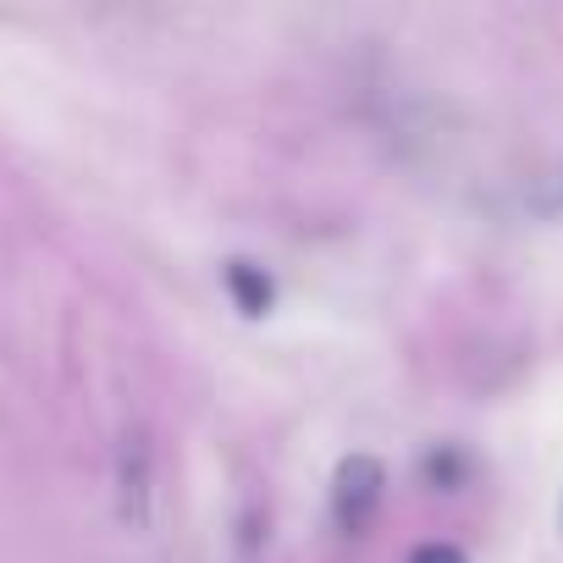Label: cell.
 I'll use <instances>...</instances> for the list:
<instances>
[{
    "label": "cell",
    "mask_w": 563,
    "mask_h": 563,
    "mask_svg": "<svg viewBox=\"0 0 563 563\" xmlns=\"http://www.w3.org/2000/svg\"><path fill=\"white\" fill-rule=\"evenodd\" d=\"M376 492H382V470H376L371 459H354V464H343V486H338V514H343L349 525H360V519H365V508L376 503Z\"/></svg>",
    "instance_id": "1"
},
{
    "label": "cell",
    "mask_w": 563,
    "mask_h": 563,
    "mask_svg": "<svg viewBox=\"0 0 563 563\" xmlns=\"http://www.w3.org/2000/svg\"><path fill=\"white\" fill-rule=\"evenodd\" d=\"M227 288H232V299L243 305V316H260V310L271 305V282H265V276H254L243 260H238V265H227Z\"/></svg>",
    "instance_id": "2"
},
{
    "label": "cell",
    "mask_w": 563,
    "mask_h": 563,
    "mask_svg": "<svg viewBox=\"0 0 563 563\" xmlns=\"http://www.w3.org/2000/svg\"><path fill=\"white\" fill-rule=\"evenodd\" d=\"M409 563H464V552H453V547H420Z\"/></svg>",
    "instance_id": "3"
}]
</instances>
